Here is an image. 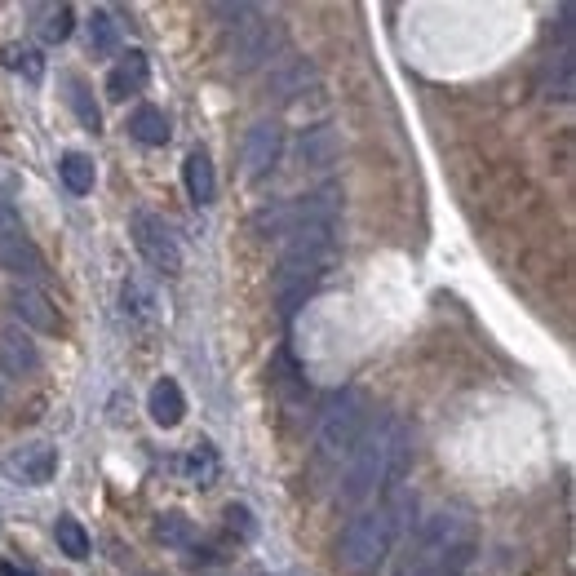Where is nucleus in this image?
<instances>
[{"mask_svg": "<svg viewBox=\"0 0 576 576\" xmlns=\"http://www.w3.org/2000/svg\"><path fill=\"white\" fill-rule=\"evenodd\" d=\"M408 452H413V435L399 417H377L373 426L359 430L355 448L346 452V479H342V497L359 506L368 501L377 488L404 483L408 470Z\"/></svg>", "mask_w": 576, "mask_h": 576, "instance_id": "f257e3e1", "label": "nucleus"}, {"mask_svg": "<svg viewBox=\"0 0 576 576\" xmlns=\"http://www.w3.org/2000/svg\"><path fill=\"white\" fill-rule=\"evenodd\" d=\"M333 257H337L333 226H302V231L288 235L280 271H275V293H280L284 311H297V306L306 302V293L324 280Z\"/></svg>", "mask_w": 576, "mask_h": 576, "instance_id": "f03ea898", "label": "nucleus"}, {"mask_svg": "<svg viewBox=\"0 0 576 576\" xmlns=\"http://www.w3.org/2000/svg\"><path fill=\"white\" fill-rule=\"evenodd\" d=\"M390 545H395V532H390L386 514L364 510V514H355V519L346 523L342 545H337V563H342L346 572H355V576H368L390 554Z\"/></svg>", "mask_w": 576, "mask_h": 576, "instance_id": "7ed1b4c3", "label": "nucleus"}, {"mask_svg": "<svg viewBox=\"0 0 576 576\" xmlns=\"http://www.w3.org/2000/svg\"><path fill=\"white\" fill-rule=\"evenodd\" d=\"M359 430H364V395L359 390H337L324 404L320 426H315V448L324 461H342L355 448Z\"/></svg>", "mask_w": 576, "mask_h": 576, "instance_id": "20e7f679", "label": "nucleus"}, {"mask_svg": "<svg viewBox=\"0 0 576 576\" xmlns=\"http://www.w3.org/2000/svg\"><path fill=\"white\" fill-rule=\"evenodd\" d=\"M275 49H280V27L253 9V14H244L240 23H231L222 54H226V67L240 71V76H249V71L262 67Z\"/></svg>", "mask_w": 576, "mask_h": 576, "instance_id": "39448f33", "label": "nucleus"}, {"mask_svg": "<svg viewBox=\"0 0 576 576\" xmlns=\"http://www.w3.org/2000/svg\"><path fill=\"white\" fill-rule=\"evenodd\" d=\"M0 271L23 275V280H40L45 275V253L32 244V235L23 231L18 213H0Z\"/></svg>", "mask_w": 576, "mask_h": 576, "instance_id": "423d86ee", "label": "nucleus"}, {"mask_svg": "<svg viewBox=\"0 0 576 576\" xmlns=\"http://www.w3.org/2000/svg\"><path fill=\"white\" fill-rule=\"evenodd\" d=\"M129 231H133V244H138V253L147 257L156 271L164 275H178L182 271V249H178V240H173V231L164 226L156 213H133V222H129Z\"/></svg>", "mask_w": 576, "mask_h": 576, "instance_id": "0eeeda50", "label": "nucleus"}, {"mask_svg": "<svg viewBox=\"0 0 576 576\" xmlns=\"http://www.w3.org/2000/svg\"><path fill=\"white\" fill-rule=\"evenodd\" d=\"M280 156H284V129L275 120H257L249 138H244V178L249 182L266 178L280 164Z\"/></svg>", "mask_w": 576, "mask_h": 576, "instance_id": "6e6552de", "label": "nucleus"}, {"mask_svg": "<svg viewBox=\"0 0 576 576\" xmlns=\"http://www.w3.org/2000/svg\"><path fill=\"white\" fill-rule=\"evenodd\" d=\"M5 475L9 483H23V488H45L58 475V452L49 444H23L5 457Z\"/></svg>", "mask_w": 576, "mask_h": 576, "instance_id": "1a4fd4ad", "label": "nucleus"}, {"mask_svg": "<svg viewBox=\"0 0 576 576\" xmlns=\"http://www.w3.org/2000/svg\"><path fill=\"white\" fill-rule=\"evenodd\" d=\"M9 311H14L18 328H36V333H58V311L40 288H14L9 293Z\"/></svg>", "mask_w": 576, "mask_h": 576, "instance_id": "9d476101", "label": "nucleus"}, {"mask_svg": "<svg viewBox=\"0 0 576 576\" xmlns=\"http://www.w3.org/2000/svg\"><path fill=\"white\" fill-rule=\"evenodd\" d=\"M0 368H5L9 377H27L40 368V351L32 337H27V328H18V324L0 328Z\"/></svg>", "mask_w": 576, "mask_h": 576, "instance_id": "9b49d317", "label": "nucleus"}, {"mask_svg": "<svg viewBox=\"0 0 576 576\" xmlns=\"http://www.w3.org/2000/svg\"><path fill=\"white\" fill-rule=\"evenodd\" d=\"M537 89H541V98H550V102H572V94H576V58H572V49H559V54L545 58V67L537 76Z\"/></svg>", "mask_w": 576, "mask_h": 576, "instance_id": "f8f14e48", "label": "nucleus"}, {"mask_svg": "<svg viewBox=\"0 0 576 576\" xmlns=\"http://www.w3.org/2000/svg\"><path fill=\"white\" fill-rule=\"evenodd\" d=\"M182 187H187V200L200 204V209L218 200V173H213V160L204 151H191L182 160Z\"/></svg>", "mask_w": 576, "mask_h": 576, "instance_id": "ddd939ff", "label": "nucleus"}, {"mask_svg": "<svg viewBox=\"0 0 576 576\" xmlns=\"http://www.w3.org/2000/svg\"><path fill=\"white\" fill-rule=\"evenodd\" d=\"M147 413L156 426L164 430H173L182 421V413H187V399H182V386L173 382V377H164V382L151 386V395H147Z\"/></svg>", "mask_w": 576, "mask_h": 576, "instance_id": "4468645a", "label": "nucleus"}, {"mask_svg": "<svg viewBox=\"0 0 576 576\" xmlns=\"http://www.w3.org/2000/svg\"><path fill=\"white\" fill-rule=\"evenodd\" d=\"M147 85V54L142 49H129L125 58H120L116 67H111V76H107V98H129V94H138V89Z\"/></svg>", "mask_w": 576, "mask_h": 576, "instance_id": "2eb2a0df", "label": "nucleus"}, {"mask_svg": "<svg viewBox=\"0 0 576 576\" xmlns=\"http://www.w3.org/2000/svg\"><path fill=\"white\" fill-rule=\"evenodd\" d=\"M337 151H342V138H337V129H328V125H315L297 138V156H302V164H315V169L333 164Z\"/></svg>", "mask_w": 576, "mask_h": 576, "instance_id": "dca6fc26", "label": "nucleus"}, {"mask_svg": "<svg viewBox=\"0 0 576 576\" xmlns=\"http://www.w3.org/2000/svg\"><path fill=\"white\" fill-rule=\"evenodd\" d=\"M315 80V63H306V58H293V63H284L280 71H271V94L275 98H297L306 94V85Z\"/></svg>", "mask_w": 576, "mask_h": 576, "instance_id": "f3484780", "label": "nucleus"}, {"mask_svg": "<svg viewBox=\"0 0 576 576\" xmlns=\"http://www.w3.org/2000/svg\"><path fill=\"white\" fill-rule=\"evenodd\" d=\"M182 470H187V479L195 483V488H213L222 475V461H218V448L213 444H195L187 452V461H182Z\"/></svg>", "mask_w": 576, "mask_h": 576, "instance_id": "a211bd4d", "label": "nucleus"}, {"mask_svg": "<svg viewBox=\"0 0 576 576\" xmlns=\"http://www.w3.org/2000/svg\"><path fill=\"white\" fill-rule=\"evenodd\" d=\"M129 133L142 147H164V142H169V120H164L160 107H138L129 120Z\"/></svg>", "mask_w": 576, "mask_h": 576, "instance_id": "6ab92c4d", "label": "nucleus"}, {"mask_svg": "<svg viewBox=\"0 0 576 576\" xmlns=\"http://www.w3.org/2000/svg\"><path fill=\"white\" fill-rule=\"evenodd\" d=\"M120 302H125V311L138 315V320H156L160 297H156V288L142 280V275H129V280L120 284Z\"/></svg>", "mask_w": 576, "mask_h": 576, "instance_id": "aec40b11", "label": "nucleus"}, {"mask_svg": "<svg viewBox=\"0 0 576 576\" xmlns=\"http://www.w3.org/2000/svg\"><path fill=\"white\" fill-rule=\"evenodd\" d=\"M58 173H63V182H67V191L71 195H89L94 191V160L85 156V151H67L63 164H58Z\"/></svg>", "mask_w": 576, "mask_h": 576, "instance_id": "412c9836", "label": "nucleus"}, {"mask_svg": "<svg viewBox=\"0 0 576 576\" xmlns=\"http://www.w3.org/2000/svg\"><path fill=\"white\" fill-rule=\"evenodd\" d=\"M67 89H71L67 102H71V111H76V120H80V125H85L89 133H98V129H102V111H98L94 94H89V85H85L80 76H71V80H67Z\"/></svg>", "mask_w": 576, "mask_h": 576, "instance_id": "4be33fe9", "label": "nucleus"}, {"mask_svg": "<svg viewBox=\"0 0 576 576\" xmlns=\"http://www.w3.org/2000/svg\"><path fill=\"white\" fill-rule=\"evenodd\" d=\"M54 537H58V550H63L67 559H89V532L80 528L71 514H63V519L54 523Z\"/></svg>", "mask_w": 576, "mask_h": 576, "instance_id": "5701e85b", "label": "nucleus"}, {"mask_svg": "<svg viewBox=\"0 0 576 576\" xmlns=\"http://www.w3.org/2000/svg\"><path fill=\"white\" fill-rule=\"evenodd\" d=\"M89 45H94L98 54H111V49L120 45V23L107 9H94V18H89Z\"/></svg>", "mask_w": 576, "mask_h": 576, "instance_id": "b1692460", "label": "nucleus"}, {"mask_svg": "<svg viewBox=\"0 0 576 576\" xmlns=\"http://www.w3.org/2000/svg\"><path fill=\"white\" fill-rule=\"evenodd\" d=\"M191 537H195V528H191L187 514L169 510V514H160V519H156V541H164V545H191Z\"/></svg>", "mask_w": 576, "mask_h": 576, "instance_id": "393cba45", "label": "nucleus"}, {"mask_svg": "<svg viewBox=\"0 0 576 576\" xmlns=\"http://www.w3.org/2000/svg\"><path fill=\"white\" fill-rule=\"evenodd\" d=\"M5 67H9V71H23V76L32 80V85H36V80H45V58H40L36 49L9 45V49H5Z\"/></svg>", "mask_w": 576, "mask_h": 576, "instance_id": "a878e982", "label": "nucleus"}, {"mask_svg": "<svg viewBox=\"0 0 576 576\" xmlns=\"http://www.w3.org/2000/svg\"><path fill=\"white\" fill-rule=\"evenodd\" d=\"M71 23H76V14H71V5L49 9V23H45V40H49V45H58V40H67V36H71Z\"/></svg>", "mask_w": 576, "mask_h": 576, "instance_id": "bb28decb", "label": "nucleus"}, {"mask_svg": "<svg viewBox=\"0 0 576 576\" xmlns=\"http://www.w3.org/2000/svg\"><path fill=\"white\" fill-rule=\"evenodd\" d=\"M226 519H231V528H240L244 537H253V523H249V510H244V506H231V510H226Z\"/></svg>", "mask_w": 576, "mask_h": 576, "instance_id": "cd10ccee", "label": "nucleus"}, {"mask_svg": "<svg viewBox=\"0 0 576 576\" xmlns=\"http://www.w3.org/2000/svg\"><path fill=\"white\" fill-rule=\"evenodd\" d=\"M213 14H218V18H235V23H240L244 14H253V5H231V0H222V5H213Z\"/></svg>", "mask_w": 576, "mask_h": 576, "instance_id": "c85d7f7f", "label": "nucleus"}, {"mask_svg": "<svg viewBox=\"0 0 576 576\" xmlns=\"http://www.w3.org/2000/svg\"><path fill=\"white\" fill-rule=\"evenodd\" d=\"M559 36H563V40H572V5H563V9H559Z\"/></svg>", "mask_w": 576, "mask_h": 576, "instance_id": "c756f323", "label": "nucleus"}, {"mask_svg": "<svg viewBox=\"0 0 576 576\" xmlns=\"http://www.w3.org/2000/svg\"><path fill=\"white\" fill-rule=\"evenodd\" d=\"M0 576H36V572H27V568H14V563H0Z\"/></svg>", "mask_w": 576, "mask_h": 576, "instance_id": "7c9ffc66", "label": "nucleus"}, {"mask_svg": "<svg viewBox=\"0 0 576 576\" xmlns=\"http://www.w3.org/2000/svg\"><path fill=\"white\" fill-rule=\"evenodd\" d=\"M0 408H5V386H0Z\"/></svg>", "mask_w": 576, "mask_h": 576, "instance_id": "2f4dec72", "label": "nucleus"}]
</instances>
